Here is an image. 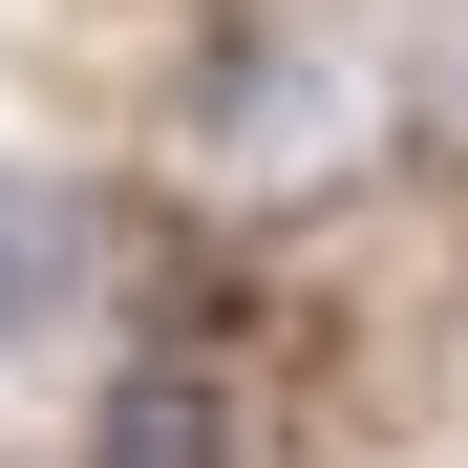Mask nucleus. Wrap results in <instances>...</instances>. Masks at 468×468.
<instances>
[{
	"label": "nucleus",
	"instance_id": "f257e3e1",
	"mask_svg": "<svg viewBox=\"0 0 468 468\" xmlns=\"http://www.w3.org/2000/svg\"><path fill=\"white\" fill-rule=\"evenodd\" d=\"M86 468H234V383L213 362H128L107 426H86Z\"/></svg>",
	"mask_w": 468,
	"mask_h": 468
},
{
	"label": "nucleus",
	"instance_id": "f03ea898",
	"mask_svg": "<svg viewBox=\"0 0 468 468\" xmlns=\"http://www.w3.org/2000/svg\"><path fill=\"white\" fill-rule=\"evenodd\" d=\"M43 298H64V192H22V171H0V341H22Z\"/></svg>",
	"mask_w": 468,
	"mask_h": 468
}]
</instances>
